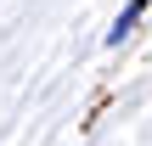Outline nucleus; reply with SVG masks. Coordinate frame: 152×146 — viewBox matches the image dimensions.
Listing matches in <instances>:
<instances>
[{
	"mask_svg": "<svg viewBox=\"0 0 152 146\" xmlns=\"http://www.w3.org/2000/svg\"><path fill=\"white\" fill-rule=\"evenodd\" d=\"M147 6H152V0H130V6H124V11H118V23H113V28H107V45H124V39H130V34H135V23H141V17H147Z\"/></svg>",
	"mask_w": 152,
	"mask_h": 146,
	"instance_id": "obj_1",
	"label": "nucleus"
}]
</instances>
